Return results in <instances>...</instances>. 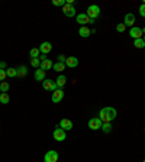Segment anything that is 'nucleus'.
Listing matches in <instances>:
<instances>
[{
    "instance_id": "1",
    "label": "nucleus",
    "mask_w": 145,
    "mask_h": 162,
    "mask_svg": "<svg viewBox=\"0 0 145 162\" xmlns=\"http://www.w3.org/2000/svg\"><path fill=\"white\" fill-rule=\"evenodd\" d=\"M116 116H118L116 109H113V107H103V109L99 111V116H97V117H99L103 123H110Z\"/></svg>"
},
{
    "instance_id": "2",
    "label": "nucleus",
    "mask_w": 145,
    "mask_h": 162,
    "mask_svg": "<svg viewBox=\"0 0 145 162\" xmlns=\"http://www.w3.org/2000/svg\"><path fill=\"white\" fill-rule=\"evenodd\" d=\"M86 14L90 18V19H93V20H96L99 16H100V7L97 5H90L89 7H87V12H86Z\"/></svg>"
},
{
    "instance_id": "3",
    "label": "nucleus",
    "mask_w": 145,
    "mask_h": 162,
    "mask_svg": "<svg viewBox=\"0 0 145 162\" xmlns=\"http://www.w3.org/2000/svg\"><path fill=\"white\" fill-rule=\"evenodd\" d=\"M76 20H77V23H80L81 26H86L87 23H94V22H96V20L90 19L86 13H78L77 16H76Z\"/></svg>"
},
{
    "instance_id": "4",
    "label": "nucleus",
    "mask_w": 145,
    "mask_h": 162,
    "mask_svg": "<svg viewBox=\"0 0 145 162\" xmlns=\"http://www.w3.org/2000/svg\"><path fill=\"white\" fill-rule=\"evenodd\" d=\"M42 87H44V90L51 91V93H54L55 90H58L57 83H55V81H52V80H48V78H45V80L42 81Z\"/></svg>"
},
{
    "instance_id": "5",
    "label": "nucleus",
    "mask_w": 145,
    "mask_h": 162,
    "mask_svg": "<svg viewBox=\"0 0 145 162\" xmlns=\"http://www.w3.org/2000/svg\"><path fill=\"white\" fill-rule=\"evenodd\" d=\"M102 124H103V122L99 117H92V119L89 120L87 126H89L90 130H99V129H102Z\"/></svg>"
},
{
    "instance_id": "6",
    "label": "nucleus",
    "mask_w": 145,
    "mask_h": 162,
    "mask_svg": "<svg viewBox=\"0 0 145 162\" xmlns=\"http://www.w3.org/2000/svg\"><path fill=\"white\" fill-rule=\"evenodd\" d=\"M52 138L55 139L57 142H64V140L67 139V135H65V130H63L61 128H57L55 130H54Z\"/></svg>"
},
{
    "instance_id": "7",
    "label": "nucleus",
    "mask_w": 145,
    "mask_h": 162,
    "mask_svg": "<svg viewBox=\"0 0 145 162\" xmlns=\"http://www.w3.org/2000/svg\"><path fill=\"white\" fill-rule=\"evenodd\" d=\"M58 158H60V155L57 151H48L44 156V162H58Z\"/></svg>"
},
{
    "instance_id": "8",
    "label": "nucleus",
    "mask_w": 145,
    "mask_h": 162,
    "mask_svg": "<svg viewBox=\"0 0 145 162\" xmlns=\"http://www.w3.org/2000/svg\"><path fill=\"white\" fill-rule=\"evenodd\" d=\"M63 13L65 14L67 18H74V16H77V13H76V9H74V6L67 5V3H65V6L63 7Z\"/></svg>"
},
{
    "instance_id": "9",
    "label": "nucleus",
    "mask_w": 145,
    "mask_h": 162,
    "mask_svg": "<svg viewBox=\"0 0 145 162\" xmlns=\"http://www.w3.org/2000/svg\"><path fill=\"white\" fill-rule=\"evenodd\" d=\"M64 99V91L63 88H58V90H55L52 93V95H51V100H52V103H60V101Z\"/></svg>"
},
{
    "instance_id": "10",
    "label": "nucleus",
    "mask_w": 145,
    "mask_h": 162,
    "mask_svg": "<svg viewBox=\"0 0 145 162\" xmlns=\"http://www.w3.org/2000/svg\"><path fill=\"white\" fill-rule=\"evenodd\" d=\"M129 35H130V38H132V39H139V38H142V36H144V34H142V29L136 28V26L130 28Z\"/></svg>"
},
{
    "instance_id": "11",
    "label": "nucleus",
    "mask_w": 145,
    "mask_h": 162,
    "mask_svg": "<svg viewBox=\"0 0 145 162\" xmlns=\"http://www.w3.org/2000/svg\"><path fill=\"white\" fill-rule=\"evenodd\" d=\"M123 25H125V26L134 28V25H135V14L134 13H126L125 19H123Z\"/></svg>"
},
{
    "instance_id": "12",
    "label": "nucleus",
    "mask_w": 145,
    "mask_h": 162,
    "mask_svg": "<svg viewBox=\"0 0 145 162\" xmlns=\"http://www.w3.org/2000/svg\"><path fill=\"white\" fill-rule=\"evenodd\" d=\"M58 128H61L63 130H71L72 129V122L70 119H61V122H60V124H58Z\"/></svg>"
},
{
    "instance_id": "13",
    "label": "nucleus",
    "mask_w": 145,
    "mask_h": 162,
    "mask_svg": "<svg viewBox=\"0 0 145 162\" xmlns=\"http://www.w3.org/2000/svg\"><path fill=\"white\" fill-rule=\"evenodd\" d=\"M51 49H52V45L51 42H42L39 45V52L44 54V55H47V54L51 52Z\"/></svg>"
},
{
    "instance_id": "14",
    "label": "nucleus",
    "mask_w": 145,
    "mask_h": 162,
    "mask_svg": "<svg viewBox=\"0 0 145 162\" xmlns=\"http://www.w3.org/2000/svg\"><path fill=\"white\" fill-rule=\"evenodd\" d=\"M78 65V58L77 57H67V59H65V67L68 68H76Z\"/></svg>"
},
{
    "instance_id": "15",
    "label": "nucleus",
    "mask_w": 145,
    "mask_h": 162,
    "mask_svg": "<svg viewBox=\"0 0 145 162\" xmlns=\"http://www.w3.org/2000/svg\"><path fill=\"white\" fill-rule=\"evenodd\" d=\"M78 35H80L81 38H89V36L92 35V29H89L87 26H80V29H78Z\"/></svg>"
},
{
    "instance_id": "16",
    "label": "nucleus",
    "mask_w": 145,
    "mask_h": 162,
    "mask_svg": "<svg viewBox=\"0 0 145 162\" xmlns=\"http://www.w3.org/2000/svg\"><path fill=\"white\" fill-rule=\"evenodd\" d=\"M54 67L52 61L49 59V58H47V59H44V61H41V70H44V71H47V70H51V68Z\"/></svg>"
},
{
    "instance_id": "17",
    "label": "nucleus",
    "mask_w": 145,
    "mask_h": 162,
    "mask_svg": "<svg viewBox=\"0 0 145 162\" xmlns=\"http://www.w3.org/2000/svg\"><path fill=\"white\" fill-rule=\"evenodd\" d=\"M34 77H35V80L36 81H44L45 80V71L41 70V68H38V70H35Z\"/></svg>"
},
{
    "instance_id": "18",
    "label": "nucleus",
    "mask_w": 145,
    "mask_h": 162,
    "mask_svg": "<svg viewBox=\"0 0 145 162\" xmlns=\"http://www.w3.org/2000/svg\"><path fill=\"white\" fill-rule=\"evenodd\" d=\"M57 87L58 88H63L64 86H65V83H67V77L64 75V74H61V75H58V78H57Z\"/></svg>"
},
{
    "instance_id": "19",
    "label": "nucleus",
    "mask_w": 145,
    "mask_h": 162,
    "mask_svg": "<svg viewBox=\"0 0 145 162\" xmlns=\"http://www.w3.org/2000/svg\"><path fill=\"white\" fill-rule=\"evenodd\" d=\"M52 70L54 71H57V72H63L64 70H65V64H64V62H55Z\"/></svg>"
},
{
    "instance_id": "20",
    "label": "nucleus",
    "mask_w": 145,
    "mask_h": 162,
    "mask_svg": "<svg viewBox=\"0 0 145 162\" xmlns=\"http://www.w3.org/2000/svg\"><path fill=\"white\" fill-rule=\"evenodd\" d=\"M16 70H18V77H20V78H23V77L28 74V70H26L25 65H20V67L16 68Z\"/></svg>"
},
{
    "instance_id": "21",
    "label": "nucleus",
    "mask_w": 145,
    "mask_h": 162,
    "mask_svg": "<svg viewBox=\"0 0 145 162\" xmlns=\"http://www.w3.org/2000/svg\"><path fill=\"white\" fill-rule=\"evenodd\" d=\"M6 74L9 78H14V77H18V70L16 68H7L6 70Z\"/></svg>"
},
{
    "instance_id": "22",
    "label": "nucleus",
    "mask_w": 145,
    "mask_h": 162,
    "mask_svg": "<svg viewBox=\"0 0 145 162\" xmlns=\"http://www.w3.org/2000/svg\"><path fill=\"white\" fill-rule=\"evenodd\" d=\"M9 101H10V97L7 93H2V94H0V103H2V104H7Z\"/></svg>"
},
{
    "instance_id": "23",
    "label": "nucleus",
    "mask_w": 145,
    "mask_h": 162,
    "mask_svg": "<svg viewBox=\"0 0 145 162\" xmlns=\"http://www.w3.org/2000/svg\"><path fill=\"white\" fill-rule=\"evenodd\" d=\"M134 47H135V48H145V41L142 38L134 39Z\"/></svg>"
},
{
    "instance_id": "24",
    "label": "nucleus",
    "mask_w": 145,
    "mask_h": 162,
    "mask_svg": "<svg viewBox=\"0 0 145 162\" xmlns=\"http://www.w3.org/2000/svg\"><path fill=\"white\" fill-rule=\"evenodd\" d=\"M29 55H31V58H39V55H41L39 48H32V49L29 51Z\"/></svg>"
},
{
    "instance_id": "25",
    "label": "nucleus",
    "mask_w": 145,
    "mask_h": 162,
    "mask_svg": "<svg viewBox=\"0 0 145 162\" xmlns=\"http://www.w3.org/2000/svg\"><path fill=\"white\" fill-rule=\"evenodd\" d=\"M31 65L35 68V70H38L41 67V61H39V58H31Z\"/></svg>"
},
{
    "instance_id": "26",
    "label": "nucleus",
    "mask_w": 145,
    "mask_h": 162,
    "mask_svg": "<svg viewBox=\"0 0 145 162\" xmlns=\"http://www.w3.org/2000/svg\"><path fill=\"white\" fill-rule=\"evenodd\" d=\"M9 88H10V86H9V83H7V81H3V83L0 84V91H2V93H7Z\"/></svg>"
},
{
    "instance_id": "27",
    "label": "nucleus",
    "mask_w": 145,
    "mask_h": 162,
    "mask_svg": "<svg viewBox=\"0 0 145 162\" xmlns=\"http://www.w3.org/2000/svg\"><path fill=\"white\" fill-rule=\"evenodd\" d=\"M102 130H103L105 133H110L112 132V124L110 123H103L102 124Z\"/></svg>"
},
{
    "instance_id": "28",
    "label": "nucleus",
    "mask_w": 145,
    "mask_h": 162,
    "mask_svg": "<svg viewBox=\"0 0 145 162\" xmlns=\"http://www.w3.org/2000/svg\"><path fill=\"white\" fill-rule=\"evenodd\" d=\"M65 3H67L65 0H52V5L54 6H61V7H64Z\"/></svg>"
},
{
    "instance_id": "29",
    "label": "nucleus",
    "mask_w": 145,
    "mask_h": 162,
    "mask_svg": "<svg viewBox=\"0 0 145 162\" xmlns=\"http://www.w3.org/2000/svg\"><path fill=\"white\" fill-rule=\"evenodd\" d=\"M125 25L123 23H119V25H116V30H118V32H119V34H122V32H123V30H125Z\"/></svg>"
},
{
    "instance_id": "30",
    "label": "nucleus",
    "mask_w": 145,
    "mask_h": 162,
    "mask_svg": "<svg viewBox=\"0 0 145 162\" xmlns=\"http://www.w3.org/2000/svg\"><path fill=\"white\" fill-rule=\"evenodd\" d=\"M6 77H7V74H6V70H0V81H2V83L6 80Z\"/></svg>"
},
{
    "instance_id": "31",
    "label": "nucleus",
    "mask_w": 145,
    "mask_h": 162,
    "mask_svg": "<svg viewBox=\"0 0 145 162\" xmlns=\"http://www.w3.org/2000/svg\"><path fill=\"white\" fill-rule=\"evenodd\" d=\"M139 14L142 16V18H145V5L144 3L139 6Z\"/></svg>"
},
{
    "instance_id": "32",
    "label": "nucleus",
    "mask_w": 145,
    "mask_h": 162,
    "mask_svg": "<svg viewBox=\"0 0 145 162\" xmlns=\"http://www.w3.org/2000/svg\"><path fill=\"white\" fill-rule=\"evenodd\" d=\"M58 62H64V64H65V59H67V57H64L63 54H61V55H58Z\"/></svg>"
},
{
    "instance_id": "33",
    "label": "nucleus",
    "mask_w": 145,
    "mask_h": 162,
    "mask_svg": "<svg viewBox=\"0 0 145 162\" xmlns=\"http://www.w3.org/2000/svg\"><path fill=\"white\" fill-rule=\"evenodd\" d=\"M5 68H6V62L2 61V62H0V70H5Z\"/></svg>"
},
{
    "instance_id": "34",
    "label": "nucleus",
    "mask_w": 145,
    "mask_h": 162,
    "mask_svg": "<svg viewBox=\"0 0 145 162\" xmlns=\"http://www.w3.org/2000/svg\"><path fill=\"white\" fill-rule=\"evenodd\" d=\"M44 59H47V55L41 54V55H39V61H44Z\"/></svg>"
},
{
    "instance_id": "35",
    "label": "nucleus",
    "mask_w": 145,
    "mask_h": 162,
    "mask_svg": "<svg viewBox=\"0 0 145 162\" xmlns=\"http://www.w3.org/2000/svg\"><path fill=\"white\" fill-rule=\"evenodd\" d=\"M142 39H144V41H145V35H144V36H142Z\"/></svg>"
},
{
    "instance_id": "36",
    "label": "nucleus",
    "mask_w": 145,
    "mask_h": 162,
    "mask_svg": "<svg viewBox=\"0 0 145 162\" xmlns=\"http://www.w3.org/2000/svg\"><path fill=\"white\" fill-rule=\"evenodd\" d=\"M144 133H145V129H144Z\"/></svg>"
},
{
    "instance_id": "37",
    "label": "nucleus",
    "mask_w": 145,
    "mask_h": 162,
    "mask_svg": "<svg viewBox=\"0 0 145 162\" xmlns=\"http://www.w3.org/2000/svg\"><path fill=\"white\" fill-rule=\"evenodd\" d=\"M142 162H145V159H144V161H142Z\"/></svg>"
},
{
    "instance_id": "38",
    "label": "nucleus",
    "mask_w": 145,
    "mask_h": 162,
    "mask_svg": "<svg viewBox=\"0 0 145 162\" xmlns=\"http://www.w3.org/2000/svg\"><path fill=\"white\" fill-rule=\"evenodd\" d=\"M0 94H2V91H0Z\"/></svg>"
},
{
    "instance_id": "39",
    "label": "nucleus",
    "mask_w": 145,
    "mask_h": 162,
    "mask_svg": "<svg viewBox=\"0 0 145 162\" xmlns=\"http://www.w3.org/2000/svg\"><path fill=\"white\" fill-rule=\"evenodd\" d=\"M0 62H2V61H0Z\"/></svg>"
}]
</instances>
